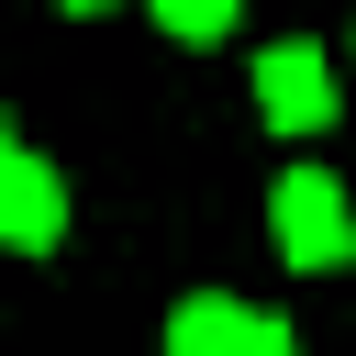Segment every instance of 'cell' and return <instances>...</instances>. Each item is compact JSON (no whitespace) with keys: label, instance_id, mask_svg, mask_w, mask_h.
Segmentation results:
<instances>
[{"label":"cell","instance_id":"6da1fadb","mask_svg":"<svg viewBox=\"0 0 356 356\" xmlns=\"http://www.w3.org/2000/svg\"><path fill=\"white\" fill-rule=\"evenodd\" d=\"M267 222H278V256L289 267H345L356 256V211H345V189L323 167H289L278 200H267Z\"/></svg>","mask_w":356,"mask_h":356},{"label":"cell","instance_id":"7a4b0ae2","mask_svg":"<svg viewBox=\"0 0 356 356\" xmlns=\"http://www.w3.org/2000/svg\"><path fill=\"white\" fill-rule=\"evenodd\" d=\"M256 111H267L278 134H323V122H334V67H323V44H267V56H256Z\"/></svg>","mask_w":356,"mask_h":356},{"label":"cell","instance_id":"3957f363","mask_svg":"<svg viewBox=\"0 0 356 356\" xmlns=\"http://www.w3.org/2000/svg\"><path fill=\"white\" fill-rule=\"evenodd\" d=\"M56 234H67V178H56L33 145H0V245L44 256Z\"/></svg>","mask_w":356,"mask_h":356},{"label":"cell","instance_id":"277c9868","mask_svg":"<svg viewBox=\"0 0 356 356\" xmlns=\"http://www.w3.org/2000/svg\"><path fill=\"white\" fill-rule=\"evenodd\" d=\"M245 334H256V312L245 300H211V289L167 312V356H245Z\"/></svg>","mask_w":356,"mask_h":356},{"label":"cell","instance_id":"5b68a950","mask_svg":"<svg viewBox=\"0 0 356 356\" xmlns=\"http://www.w3.org/2000/svg\"><path fill=\"white\" fill-rule=\"evenodd\" d=\"M156 22L178 44H211V33H234V0H156Z\"/></svg>","mask_w":356,"mask_h":356},{"label":"cell","instance_id":"8992f818","mask_svg":"<svg viewBox=\"0 0 356 356\" xmlns=\"http://www.w3.org/2000/svg\"><path fill=\"white\" fill-rule=\"evenodd\" d=\"M245 356H300V345H289V323H267V312H256V334H245Z\"/></svg>","mask_w":356,"mask_h":356},{"label":"cell","instance_id":"52a82bcc","mask_svg":"<svg viewBox=\"0 0 356 356\" xmlns=\"http://www.w3.org/2000/svg\"><path fill=\"white\" fill-rule=\"evenodd\" d=\"M67 11H111V0H67Z\"/></svg>","mask_w":356,"mask_h":356}]
</instances>
